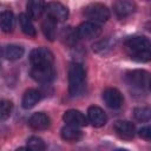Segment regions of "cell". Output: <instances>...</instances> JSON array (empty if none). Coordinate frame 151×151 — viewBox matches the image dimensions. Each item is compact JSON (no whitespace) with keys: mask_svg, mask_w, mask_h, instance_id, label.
Masks as SVG:
<instances>
[{"mask_svg":"<svg viewBox=\"0 0 151 151\" xmlns=\"http://www.w3.org/2000/svg\"><path fill=\"white\" fill-rule=\"evenodd\" d=\"M14 27V15L11 11H4L0 13V29L5 33H9Z\"/></svg>","mask_w":151,"mask_h":151,"instance_id":"obj_20","label":"cell"},{"mask_svg":"<svg viewBox=\"0 0 151 151\" xmlns=\"http://www.w3.org/2000/svg\"><path fill=\"white\" fill-rule=\"evenodd\" d=\"M63 119L67 125H72L77 127H83L87 123V119L85 118V116L78 110H67L64 113Z\"/></svg>","mask_w":151,"mask_h":151,"instance_id":"obj_14","label":"cell"},{"mask_svg":"<svg viewBox=\"0 0 151 151\" xmlns=\"http://www.w3.org/2000/svg\"><path fill=\"white\" fill-rule=\"evenodd\" d=\"M24 47L19 46V45H6L2 50V55L9 60V61H14V60H18L20 59L22 55H24Z\"/></svg>","mask_w":151,"mask_h":151,"instance_id":"obj_18","label":"cell"},{"mask_svg":"<svg viewBox=\"0 0 151 151\" xmlns=\"http://www.w3.org/2000/svg\"><path fill=\"white\" fill-rule=\"evenodd\" d=\"M27 149L41 151V150H45L46 149V144H45V142L40 137L32 136V137H29L27 139Z\"/></svg>","mask_w":151,"mask_h":151,"instance_id":"obj_24","label":"cell"},{"mask_svg":"<svg viewBox=\"0 0 151 151\" xmlns=\"http://www.w3.org/2000/svg\"><path fill=\"white\" fill-rule=\"evenodd\" d=\"M86 87V73L84 67L78 64H71L68 68V91L71 97H80L85 92Z\"/></svg>","mask_w":151,"mask_h":151,"instance_id":"obj_2","label":"cell"},{"mask_svg":"<svg viewBox=\"0 0 151 151\" xmlns=\"http://www.w3.org/2000/svg\"><path fill=\"white\" fill-rule=\"evenodd\" d=\"M103 100L110 109L117 110V109L122 107L124 98L119 90H117L114 87H109V88L104 90V92H103Z\"/></svg>","mask_w":151,"mask_h":151,"instance_id":"obj_8","label":"cell"},{"mask_svg":"<svg viewBox=\"0 0 151 151\" xmlns=\"http://www.w3.org/2000/svg\"><path fill=\"white\" fill-rule=\"evenodd\" d=\"M139 136L145 140H150L151 139V129H150V126H145V127L140 129L139 130Z\"/></svg>","mask_w":151,"mask_h":151,"instance_id":"obj_25","label":"cell"},{"mask_svg":"<svg viewBox=\"0 0 151 151\" xmlns=\"http://www.w3.org/2000/svg\"><path fill=\"white\" fill-rule=\"evenodd\" d=\"M83 133L79 130V127L77 126H72V125H67L64 126L61 129V137L63 139L67 140V142H78L81 138Z\"/></svg>","mask_w":151,"mask_h":151,"instance_id":"obj_19","label":"cell"},{"mask_svg":"<svg viewBox=\"0 0 151 151\" xmlns=\"http://www.w3.org/2000/svg\"><path fill=\"white\" fill-rule=\"evenodd\" d=\"M87 119L92 124V126H94V127H101V126H104L106 124L107 116H106V113L104 112L103 109H100L99 106L92 105L87 110Z\"/></svg>","mask_w":151,"mask_h":151,"instance_id":"obj_10","label":"cell"},{"mask_svg":"<svg viewBox=\"0 0 151 151\" xmlns=\"http://www.w3.org/2000/svg\"><path fill=\"white\" fill-rule=\"evenodd\" d=\"M45 0H28L27 12L31 19H39L45 11Z\"/></svg>","mask_w":151,"mask_h":151,"instance_id":"obj_17","label":"cell"},{"mask_svg":"<svg viewBox=\"0 0 151 151\" xmlns=\"http://www.w3.org/2000/svg\"><path fill=\"white\" fill-rule=\"evenodd\" d=\"M41 29L45 38L48 39L50 41H53L57 35V21L53 18L46 15V18L41 24Z\"/></svg>","mask_w":151,"mask_h":151,"instance_id":"obj_16","label":"cell"},{"mask_svg":"<svg viewBox=\"0 0 151 151\" xmlns=\"http://www.w3.org/2000/svg\"><path fill=\"white\" fill-rule=\"evenodd\" d=\"M133 116L139 122H149L150 116H151V110L147 106H143V107H136L133 110Z\"/></svg>","mask_w":151,"mask_h":151,"instance_id":"obj_23","label":"cell"},{"mask_svg":"<svg viewBox=\"0 0 151 151\" xmlns=\"http://www.w3.org/2000/svg\"><path fill=\"white\" fill-rule=\"evenodd\" d=\"M28 125L31 129L40 131V130H46L51 125V119L50 117L44 113V112H35L33 113L29 119H28Z\"/></svg>","mask_w":151,"mask_h":151,"instance_id":"obj_13","label":"cell"},{"mask_svg":"<svg viewBox=\"0 0 151 151\" xmlns=\"http://www.w3.org/2000/svg\"><path fill=\"white\" fill-rule=\"evenodd\" d=\"M31 77L38 83L48 84L54 79L55 71L53 68V65H37L32 66Z\"/></svg>","mask_w":151,"mask_h":151,"instance_id":"obj_5","label":"cell"},{"mask_svg":"<svg viewBox=\"0 0 151 151\" xmlns=\"http://www.w3.org/2000/svg\"><path fill=\"white\" fill-rule=\"evenodd\" d=\"M19 24H20V28H21V31L26 34V35H28V37H35V28H34V26H33V24H32V20H31V18L27 15V14H25V13H21L20 15H19Z\"/></svg>","mask_w":151,"mask_h":151,"instance_id":"obj_21","label":"cell"},{"mask_svg":"<svg viewBox=\"0 0 151 151\" xmlns=\"http://www.w3.org/2000/svg\"><path fill=\"white\" fill-rule=\"evenodd\" d=\"M53 53L44 47H39V48H34L32 50V52L29 53V61L32 64V66H37V65H53Z\"/></svg>","mask_w":151,"mask_h":151,"instance_id":"obj_7","label":"cell"},{"mask_svg":"<svg viewBox=\"0 0 151 151\" xmlns=\"http://www.w3.org/2000/svg\"><path fill=\"white\" fill-rule=\"evenodd\" d=\"M113 130L120 139H125V140L132 139L136 133L134 125L127 120H117L113 124Z\"/></svg>","mask_w":151,"mask_h":151,"instance_id":"obj_9","label":"cell"},{"mask_svg":"<svg viewBox=\"0 0 151 151\" xmlns=\"http://www.w3.org/2000/svg\"><path fill=\"white\" fill-rule=\"evenodd\" d=\"M84 15L94 22H105L110 18V11L105 5L96 2L84 8Z\"/></svg>","mask_w":151,"mask_h":151,"instance_id":"obj_4","label":"cell"},{"mask_svg":"<svg viewBox=\"0 0 151 151\" xmlns=\"http://www.w3.org/2000/svg\"><path fill=\"white\" fill-rule=\"evenodd\" d=\"M127 54L136 61H149L151 58V45L145 37H131L125 41Z\"/></svg>","mask_w":151,"mask_h":151,"instance_id":"obj_1","label":"cell"},{"mask_svg":"<svg viewBox=\"0 0 151 151\" xmlns=\"http://www.w3.org/2000/svg\"><path fill=\"white\" fill-rule=\"evenodd\" d=\"M45 9L47 15L53 18L55 21H64L68 17V9L60 2H50Z\"/></svg>","mask_w":151,"mask_h":151,"instance_id":"obj_12","label":"cell"},{"mask_svg":"<svg viewBox=\"0 0 151 151\" xmlns=\"http://www.w3.org/2000/svg\"><path fill=\"white\" fill-rule=\"evenodd\" d=\"M40 99H41V93L35 88H29L24 93V97L21 100L22 107L26 110L32 109L33 106H35V104L40 101Z\"/></svg>","mask_w":151,"mask_h":151,"instance_id":"obj_15","label":"cell"},{"mask_svg":"<svg viewBox=\"0 0 151 151\" xmlns=\"http://www.w3.org/2000/svg\"><path fill=\"white\" fill-rule=\"evenodd\" d=\"M76 33H77V37L80 39H86V40L94 39L100 35L101 27L94 21H85L77 27Z\"/></svg>","mask_w":151,"mask_h":151,"instance_id":"obj_6","label":"cell"},{"mask_svg":"<svg viewBox=\"0 0 151 151\" xmlns=\"http://www.w3.org/2000/svg\"><path fill=\"white\" fill-rule=\"evenodd\" d=\"M125 80L133 88L146 90L150 85V74L144 70H132L126 72Z\"/></svg>","mask_w":151,"mask_h":151,"instance_id":"obj_3","label":"cell"},{"mask_svg":"<svg viewBox=\"0 0 151 151\" xmlns=\"http://www.w3.org/2000/svg\"><path fill=\"white\" fill-rule=\"evenodd\" d=\"M13 110V104L9 100H1L0 101V122L7 120L11 117Z\"/></svg>","mask_w":151,"mask_h":151,"instance_id":"obj_22","label":"cell"},{"mask_svg":"<svg viewBox=\"0 0 151 151\" xmlns=\"http://www.w3.org/2000/svg\"><path fill=\"white\" fill-rule=\"evenodd\" d=\"M134 11L136 4L133 2V0H116L113 2V12L120 19L131 15Z\"/></svg>","mask_w":151,"mask_h":151,"instance_id":"obj_11","label":"cell"}]
</instances>
